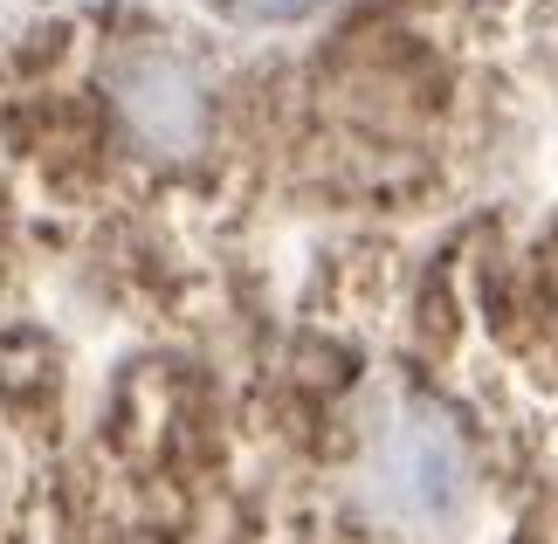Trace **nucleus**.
<instances>
[{
    "label": "nucleus",
    "mask_w": 558,
    "mask_h": 544,
    "mask_svg": "<svg viewBox=\"0 0 558 544\" xmlns=\"http://www.w3.org/2000/svg\"><path fill=\"white\" fill-rule=\"evenodd\" d=\"M373 496L400 531H448L469 510V455L441 407L393 400L373 434Z\"/></svg>",
    "instance_id": "f257e3e1"
},
{
    "label": "nucleus",
    "mask_w": 558,
    "mask_h": 544,
    "mask_svg": "<svg viewBox=\"0 0 558 544\" xmlns=\"http://www.w3.org/2000/svg\"><path fill=\"white\" fill-rule=\"evenodd\" d=\"M124 111H132V124L153 145H186L193 124H201V104H193V83L180 70H166V62H145V70L132 76V97H124Z\"/></svg>",
    "instance_id": "f03ea898"
}]
</instances>
